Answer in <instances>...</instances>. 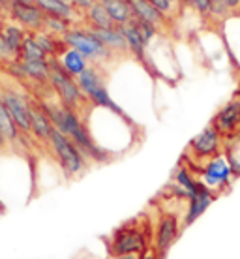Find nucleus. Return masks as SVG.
I'll return each mask as SVG.
<instances>
[{
    "mask_svg": "<svg viewBox=\"0 0 240 259\" xmlns=\"http://www.w3.org/2000/svg\"><path fill=\"white\" fill-rule=\"evenodd\" d=\"M64 44L72 49L79 51L84 59L94 60V62H104L113 55L100 39L90 32V30H81V28H72L64 36Z\"/></svg>",
    "mask_w": 240,
    "mask_h": 259,
    "instance_id": "nucleus-6",
    "label": "nucleus"
},
{
    "mask_svg": "<svg viewBox=\"0 0 240 259\" xmlns=\"http://www.w3.org/2000/svg\"><path fill=\"white\" fill-rule=\"evenodd\" d=\"M32 38L34 41L39 46V49L45 53L47 57H57V53H59V47H57V39H55V36L49 32H32Z\"/></svg>",
    "mask_w": 240,
    "mask_h": 259,
    "instance_id": "nucleus-27",
    "label": "nucleus"
},
{
    "mask_svg": "<svg viewBox=\"0 0 240 259\" xmlns=\"http://www.w3.org/2000/svg\"><path fill=\"white\" fill-rule=\"evenodd\" d=\"M173 182H175L178 188H182L184 192H186L188 201L191 199L194 195L199 194V190L203 188L201 179H197V177L194 175V171H191L189 167H186V165H178V167H176Z\"/></svg>",
    "mask_w": 240,
    "mask_h": 259,
    "instance_id": "nucleus-17",
    "label": "nucleus"
},
{
    "mask_svg": "<svg viewBox=\"0 0 240 259\" xmlns=\"http://www.w3.org/2000/svg\"><path fill=\"white\" fill-rule=\"evenodd\" d=\"M149 2L154 8H158L162 13H165V12H169V10H171V2H169V0H149Z\"/></svg>",
    "mask_w": 240,
    "mask_h": 259,
    "instance_id": "nucleus-30",
    "label": "nucleus"
},
{
    "mask_svg": "<svg viewBox=\"0 0 240 259\" xmlns=\"http://www.w3.org/2000/svg\"><path fill=\"white\" fill-rule=\"evenodd\" d=\"M118 259H139V255H122V257Z\"/></svg>",
    "mask_w": 240,
    "mask_h": 259,
    "instance_id": "nucleus-33",
    "label": "nucleus"
},
{
    "mask_svg": "<svg viewBox=\"0 0 240 259\" xmlns=\"http://www.w3.org/2000/svg\"><path fill=\"white\" fill-rule=\"evenodd\" d=\"M225 156H227L231 169H233V175L240 177V134L233 137H227L225 143Z\"/></svg>",
    "mask_w": 240,
    "mask_h": 259,
    "instance_id": "nucleus-24",
    "label": "nucleus"
},
{
    "mask_svg": "<svg viewBox=\"0 0 240 259\" xmlns=\"http://www.w3.org/2000/svg\"><path fill=\"white\" fill-rule=\"evenodd\" d=\"M118 28L122 30L124 38H126V41H128V49H130L139 60H145V51H147V44H149V41L141 36V32H139L131 23L118 26Z\"/></svg>",
    "mask_w": 240,
    "mask_h": 259,
    "instance_id": "nucleus-20",
    "label": "nucleus"
},
{
    "mask_svg": "<svg viewBox=\"0 0 240 259\" xmlns=\"http://www.w3.org/2000/svg\"><path fill=\"white\" fill-rule=\"evenodd\" d=\"M60 66L64 68L70 75H73V77L77 79L81 73H83L86 68H88V59H84L83 55L79 51H75V49H66L62 55H60Z\"/></svg>",
    "mask_w": 240,
    "mask_h": 259,
    "instance_id": "nucleus-19",
    "label": "nucleus"
},
{
    "mask_svg": "<svg viewBox=\"0 0 240 259\" xmlns=\"http://www.w3.org/2000/svg\"><path fill=\"white\" fill-rule=\"evenodd\" d=\"M88 21H90L92 28H115V23L109 17V13L105 12V8L96 2L94 6L88 10Z\"/></svg>",
    "mask_w": 240,
    "mask_h": 259,
    "instance_id": "nucleus-23",
    "label": "nucleus"
},
{
    "mask_svg": "<svg viewBox=\"0 0 240 259\" xmlns=\"http://www.w3.org/2000/svg\"><path fill=\"white\" fill-rule=\"evenodd\" d=\"M12 2H15V0H12ZM25 2H30V0H25Z\"/></svg>",
    "mask_w": 240,
    "mask_h": 259,
    "instance_id": "nucleus-35",
    "label": "nucleus"
},
{
    "mask_svg": "<svg viewBox=\"0 0 240 259\" xmlns=\"http://www.w3.org/2000/svg\"><path fill=\"white\" fill-rule=\"evenodd\" d=\"M223 136L210 124L203 130L199 136H195L189 143V154L197 160H210L216 154H220Z\"/></svg>",
    "mask_w": 240,
    "mask_h": 259,
    "instance_id": "nucleus-9",
    "label": "nucleus"
},
{
    "mask_svg": "<svg viewBox=\"0 0 240 259\" xmlns=\"http://www.w3.org/2000/svg\"><path fill=\"white\" fill-rule=\"evenodd\" d=\"M30 132H32V136L38 139V141H47L49 143V137H51V132H53V124L49 120L43 109L39 107V104H32L30 107Z\"/></svg>",
    "mask_w": 240,
    "mask_h": 259,
    "instance_id": "nucleus-15",
    "label": "nucleus"
},
{
    "mask_svg": "<svg viewBox=\"0 0 240 259\" xmlns=\"http://www.w3.org/2000/svg\"><path fill=\"white\" fill-rule=\"evenodd\" d=\"M131 6V12H133V17L135 19H141L145 23H150V25L158 26L163 23V13L150 4L149 0H128Z\"/></svg>",
    "mask_w": 240,
    "mask_h": 259,
    "instance_id": "nucleus-18",
    "label": "nucleus"
},
{
    "mask_svg": "<svg viewBox=\"0 0 240 259\" xmlns=\"http://www.w3.org/2000/svg\"><path fill=\"white\" fill-rule=\"evenodd\" d=\"M17 60H49V57L39 49V46L34 41L32 34H28L23 47H21L19 59Z\"/></svg>",
    "mask_w": 240,
    "mask_h": 259,
    "instance_id": "nucleus-25",
    "label": "nucleus"
},
{
    "mask_svg": "<svg viewBox=\"0 0 240 259\" xmlns=\"http://www.w3.org/2000/svg\"><path fill=\"white\" fill-rule=\"evenodd\" d=\"M19 132L17 124L10 115V111L6 109V105L0 102V137L8 143H17L19 141Z\"/></svg>",
    "mask_w": 240,
    "mask_h": 259,
    "instance_id": "nucleus-21",
    "label": "nucleus"
},
{
    "mask_svg": "<svg viewBox=\"0 0 240 259\" xmlns=\"http://www.w3.org/2000/svg\"><path fill=\"white\" fill-rule=\"evenodd\" d=\"M216 197H218V195L203 184V188L199 190V194L194 195V197L188 201V208H186L184 220H182V227H188V226H191L194 222L199 220L203 214L207 212V208L216 201Z\"/></svg>",
    "mask_w": 240,
    "mask_h": 259,
    "instance_id": "nucleus-13",
    "label": "nucleus"
},
{
    "mask_svg": "<svg viewBox=\"0 0 240 259\" xmlns=\"http://www.w3.org/2000/svg\"><path fill=\"white\" fill-rule=\"evenodd\" d=\"M38 104L43 109V113L49 117L53 126L59 130L60 134H64L68 139H72L73 145L81 150V154L86 160H92V162H107L109 160L111 154L92 139L86 126L81 122V118H79L75 111L62 105L60 102L53 104V102H47V100H38Z\"/></svg>",
    "mask_w": 240,
    "mask_h": 259,
    "instance_id": "nucleus-1",
    "label": "nucleus"
},
{
    "mask_svg": "<svg viewBox=\"0 0 240 259\" xmlns=\"http://www.w3.org/2000/svg\"><path fill=\"white\" fill-rule=\"evenodd\" d=\"M100 4L105 8L113 23H117L118 26L128 25L133 21V12L128 0H100Z\"/></svg>",
    "mask_w": 240,
    "mask_h": 259,
    "instance_id": "nucleus-16",
    "label": "nucleus"
},
{
    "mask_svg": "<svg viewBox=\"0 0 240 259\" xmlns=\"http://www.w3.org/2000/svg\"><path fill=\"white\" fill-rule=\"evenodd\" d=\"M49 83H51V87L55 89V92H57L60 104L73 109L75 113L79 111L81 104L86 102L84 94L81 92V89H79L77 79L73 77V75H70V73L60 66L57 57H51V59H49Z\"/></svg>",
    "mask_w": 240,
    "mask_h": 259,
    "instance_id": "nucleus-3",
    "label": "nucleus"
},
{
    "mask_svg": "<svg viewBox=\"0 0 240 259\" xmlns=\"http://www.w3.org/2000/svg\"><path fill=\"white\" fill-rule=\"evenodd\" d=\"M0 102L6 105V109L10 111L17 128L23 130V132H30V107H32V104L23 94L2 89L0 91Z\"/></svg>",
    "mask_w": 240,
    "mask_h": 259,
    "instance_id": "nucleus-10",
    "label": "nucleus"
},
{
    "mask_svg": "<svg viewBox=\"0 0 240 259\" xmlns=\"http://www.w3.org/2000/svg\"><path fill=\"white\" fill-rule=\"evenodd\" d=\"M139 259H162V257H160L156 250L152 248V250H147L145 253H141V255H139Z\"/></svg>",
    "mask_w": 240,
    "mask_h": 259,
    "instance_id": "nucleus-32",
    "label": "nucleus"
},
{
    "mask_svg": "<svg viewBox=\"0 0 240 259\" xmlns=\"http://www.w3.org/2000/svg\"><path fill=\"white\" fill-rule=\"evenodd\" d=\"M149 250V237L143 226H137L135 222L124 224L117 227L111 235L109 252L113 257L122 255H141Z\"/></svg>",
    "mask_w": 240,
    "mask_h": 259,
    "instance_id": "nucleus-2",
    "label": "nucleus"
},
{
    "mask_svg": "<svg viewBox=\"0 0 240 259\" xmlns=\"http://www.w3.org/2000/svg\"><path fill=\"white\" fill-rule=\"evenodd\" d=\"M236 6H240V0H212V13L227 12Z\"/></svg>",
    "mask_w": 240,
    "mask_h": 259,
    "instance_id": "nucleus-28",
    "label": "nucleus"
},
{
    "mask_svg": "<svg viewBox=\"0 0 240 259\" xmlns=\"http://www.w3.org/2000/svg\"><path fill=\"white\" fill-rule=\"evenodd\" d=\"M169 2H171V4H173V2H176V0H169Z\"/></svg>",
    "mask_w": 240,
    "mask_h": 259,
    "instance_id": "nucleus-34",
    "label": "nucleus"
},
{
    "mask_svg": "<svg viewBox=\"0 0 240 259\" xmlns=\"http://www.w3.org/2000/svg\"><path fill=\"white\" fill-rule=\"evenodd\" d=\"M0 28H2V21H0Z\"/></svg>",
    "mask_w": 240,
    "mask_h": 259,
    "instance_id": "nucleus-36",
    "label": "nucleus"
},
{
    "mask_svg": "<svg viewBox=\"0 0 240 259\" xmlns=\"http://www.w3.org/2000/svg\"><path fill=\"white\" fill-rule=\"evenodd\" d=\"M34 4H38L49 15H57L68 21H72L73 17V6L66 0H34Z\"/></svg>",
    "mask_w": 240,
    "mask_h": 259,
    "instance_id": "nucleus-22",
    "label": "nucleus"
},
{
    "mask_svg": "<svg viewBox=\"0 0 240 259\" xmlns=\"http://www.w3.org/2000/svg\"><path fill=\"white\" fill-rule=\"evenodd\" d=\"M49 145H51L53 152L57 156V160H59L60 167L66 173V177H75L84 169L86 158L73 145L72 139H68L64 134H60L55 126H53L51 137H49Z\"/></svg>",
    "mask_w": 240,
    "mask_h": 259,
    "instance_id": "nucleus-4",
    "label": "nucleus"
},
{
    "mask_svg": "<svg viewBox=\"0 0 240 259\" xmlns=\"http://www.w3.org/2000/svg\"><path fill=\"white\" fill-rule=\"evenodd\" d=\"M88 30H90L111 53L130 51V49H128V41L124 38L122 30L117 28V26H115V28H88Z\"/></svg>",
    "mask_w": 240,
    "mask_h": 259,
    "instance_id": "nucleus-14",
    "label": "nucleus"
},
{
    "mask_svg": "<svg viewBox=\"0 0 240 259\" xmlns=\"http://www.w3.org/2000/svg\"><path fill=\"white\" fill-rule=\"evenodd\" d=\"M231 177L233 169L229 163L227 156L225 154H216L214 158L207 160V163L201 169V182L207 186L208 190H212L216 195L220 194L221 190H225L231 186Z\"/></svg>",
    "mask_w": 240,
    "mask_h": 259,
    "instance_id": "nucleus-7",
    "label": "nucleus"
},
{
    "mask_svg": "<svg viewBox=\"0 0 240 259\" xmlns=\"http://www.w3.org/2000/svg\"><path fill=\"white\" fill-rule=\"evenodd\" d=\"M180 229H182V224L178 222L176 214L173 212L162 214V218L158 220L156 237H154V250H156L158 255L162 259H165L169 250L176 242L178 235H180Z\"/></svg>",
    "mask_w": 240,
    "mask_h": 259,
    "instance_id": "nucleus-8",
    "label": "nucleus"
},
{
    "mask_svg": "<svg viewBox=\"0 0 240 259\" xmlns=\"http://www.w3.org/2000/svg\"><path fill=\"white\" fill-rule=\"evenodd\" d=\"M94 4H96L94 0H72V6H77L81 10H90Z\"/></svg>",
    "mask_w": 240,
    "mask_h": 259,
    "instance_id": "nucleus-31",
    "label": "nucleus"
},
{
    "mask_svg": "<svg viewBox=\"0 0 240 259\" xmlns=\"http://www.w3.org/2000/svg\"><path fill=\"white\" fill-rule=\"evenodd\" d=\"M77 83L81 92L86 98V102H90L94 107H104V109L115 111L117 115H124V111L111 100L109 92H107L104 81H102V75L98 73L96 68L88 66L77 77Z\"/></svg>",
    "mask_w": 240,
    "mask_h": 259,
    "instance_id": "nucleus-5",
    "label": "nucleus"
},
{
    "mask_svg": "<svg viewBox=\"0 0 240 259\" xmlns=\"http://www.w3.org/2000/svg\"><path fill=\"white\" fill-rule=\"evenodd\" d=\"M212 126H214L218 132H220L223 137H233L238 134L240 130V98H234L229 104H225L218 111V115L212 120Z\"/></svg>",
    "mask_w": 240,
    "mask_h": 259,
    "instance_id": "nucleus-12",
    "label": "nucleus"
},
{
    "mask_svg": "<svg viewBox=\"0 0 240 259\" xmlns=\"http://www.w3.org/2000/svg\"><path fill=\"white\" fill-rule=\"evenodd\" d=\"M12 17L23 26L30 28L32 32H41L43 30V21H45V12L34 4V2H25V0H15L10 4Z\"/></svg>",
    "mask_w": 240,
    "mask_h": 259,
    "instance_id": "nucleus-11",
    "label": "nucleus"
},
{
    "mask_svg": "<svg viewBox=\"0 0 240 259\" xmlns=\"http://www.w3.org/2000/svg\"><path fill=\"white\" fill-rule=\"evenodd\" d=\"M188 4L199 13H212V0H188Z\"/></svg>",
    "mask_w": 240,
    "mask_h": 259,
    "instance_id": "nucleus-29",
    "label": "nucleus"
},
{
    "mask_svg": "<svg viewBox=\"0 0 240 259\" xmlns=\"http://www.w3.org/2000/svg\"><path fill=\"white\" fill-rule=\"evenodd\" d=\"M72 28H70V21L68 19H62V17H57V15H49L45 13V21H43V32H49V34H66L70 32Z\"/></svg>",
    "mask_w": 240,
    "mask_h": 259,
    "instance_id": "nucleus-26",
    "label": "nucleus"
}]
</instances>
